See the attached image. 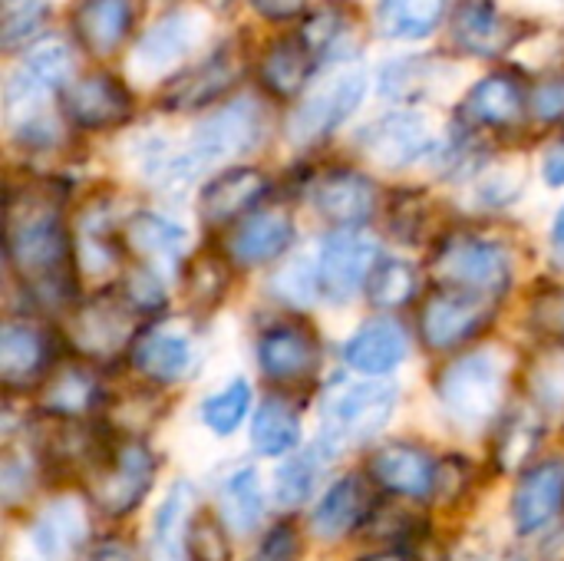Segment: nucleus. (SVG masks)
Here are the masks:
<instances>
[{
	"mask_svg": "<svg viewBox=\"0 0 564 561\" xmlns=\"http://www.w3.org/2000/svg\"><path fill=\"white\" fill-rule=\"evenodd\" d=\"M436 397L446 417L466 430L499 417L506 397V367L492 350H469L449 360L436 380Z\"/></svg>",
	"mask_w": 564,
	"mask_h": 561,
	"instance_id": "nucleus-4",
	"label": "nucleus"
},
{
	"mask_svg": "<svg viewBox=\"0 0 564 561\" xmlns=\"http://www.w3.org/2000/svg\"><path fill=\"white\" fill-rule=\"evenodd\" d=\"M539 446V427L525 417V413H512L506 420V427L499 430V466L502 470H519L522 463H529V456Z\"/></svg>",
	"mask_w": 564,
	"mask_h": 561,
	"instance_id": "nucleus-41",
	"label": "nucleus"
},
{
	"mask_svg": "<svg viewBox=\"0 0 564 561\" xmlns=\"http://www.w3.org/2000/svg\"><path fill=\"white\" fill-rule=\"evenodd\" d=\"M549 241H552V258L564 268V205L558 208L555 222H552V231H549Z\"/></svg>",
	"mask_w": 564,
	"mask_h": 561,
	"instance_id": "nucleus-55",
	"label": "nucleus"
},
{
	"mask_svg": "<svg viewBox=\"0 0 564 561\" xmlns=\"http://www.w3.org/2000/svg\"><path fill=\"white\" fill-rule=\"evenodd\" d=\"M188 559L231 561V539L212 513H198L188 526Z\"/></svg>",
	"mask_w": 564,
	"mask_h": 561,
	"instance_id": "nucleus-42",
	"label": "nucleus"
},
{
	"mask_svg": "<svg viewBox=\"0 0 564 561\" xmlns=\"http://www.w3.org/2000/svg\"><path fill=\"white\" fill-rule=\"evenodd\" d=\"M139 317L122 294H99L76 308L69 341L89 360H112L139 341Z\"/></svg>",
	"mask_w": 564,
	"mask_h": 561,
	"instance_id": "nucleus-9",
	"label": "nucleus"
},
{
	"mask_svg": "<svg viewBox=\"0 0 564 561\" xmlns=\"http://www.w3.org/2000/svg\"><path fill=\"white\" fill-rule=\"evenodd\" d=\"M53 374L50 334L30 321H3L0 327V380L7 390L46 384Z\"/></svg>",
	"mask_w": 564,
	"mask_h": 561,
	"instance_id": "nucleus-16",
	"label": "nucleus"
},
{
	"mask_svg": "<svg viewBox=\"0 0 564 561\" xmlns=\"http://www.w3.org/2000/svg\"><path fill=\"white\" fill-rule=\"evenodd\" d=\"M46 17V0H3V46L17 50L20 43H26Z\"/></svg>",
	"mask_w": 564,
	"mask_h": 561,
	"instance_id": "nucleus-44",
	"label": "nucleus"
},
{
	"mask_svg": "<svg viewBox=\"0 0 564 561\" xmlns=\"http://www.w3.org/2000/svg\"><path fill=\"white\" fill-rule=\"evenodd\" d=\"M73 76V50L63 40H43L36 43L23 66L7 79V119L13 126V132L36 126L46 119L43 106L50 99V93L63 89V83Z\"/></svg>",
	"mask_w": 564,
	"mask_h": 561,
	"instance_id": "nucleus-6",
	"label": "nucleus"
},
{
	"mask_svg": "<svg viewBox=\"0 0 564 561\" xmlns=\"http://www.w3.org/2000/svg\"><path fill=\"white\" fill-rule=\"evenodd\" d=\"M367 301L380 311H403L420 298V271L410 261L400 258H380L370 281H367Z\"/></svg>",
	"mask_w": 564,
	"mask_h": 561,
	"instance_id": "nucleus-38",
	"label": "nucleus"
},
{
	"mask_svg": "<svg viewBox=\"0 0 564 561\" xmlns=\"http://www.w3.org/2000/svg\"><path fill=\"white\" fill-rule=\"evenodd\" d=\"M311 69H314V53L301 40H278L261 60V83L274 96L291 99L304 89Z\"/></svg>",
	"mask_w": 564,
	"mask_h": 561,
	"instance_id": "nucleus-34",
	"label": "nucleus"
},
{
	"mask_svg": "<svg viewBox=\"0 0 564 561\" xmlns=\"http://www.w3.org/2000/svg\"><path fill=\"white\" fill-rule=\"evenodd\" d=\"M542 175H545V182H549V185L562 188V185H564V142L552 145V149L545 152V162H542Z\"/></svg>",
	"mask_w": 564,
	"mask_h": 561,
	"instance_id": "nucleus-54",
	"label": "nucleus"
},
{
	"mask_svg": "<svg viewBox=\"0 0 564 561\" xmlns=\"http://www.w3.org/2000/svg\"><path fill=\"white\" fill-rule=\"evenodd\" d=\"M79 561H135V549H132V542H126L119 536H109V539L89 542Z\"/></svg>",
	"mask_w": 564,
	"mask_h": 561,
	"instance_id": "nucleus-52",
	"label": "nucleus"
},
{
	"mask_svg": "<svg viewBox=\"0 0 564 561\" xmlns=\"http://www.w3.org/2000/svg\"><path fill=\"white\" fill-rule=\"evenodd\" d=\"M274 291L291 301V304H307L321 294V281H317V265L311 268L307 261H294L284 271H278L274 278Z\"/></svg>",
	"mask_w": 564,
	"mask_h": 561,
	"instance_id": "nucleus-47",
	"label": "nucleus"
},
{
	"mask_svg": "<svg viewBox=\"0 0 564 561\" xmlns=\"http://www.w3.org/2000/svg\"><path fill=\"white\" fill-rule=\"evenodd\" d=\"M453 561H492V559H489V552H486V549H479V546H459V549L453 552Z\"/></svg>",
	"mask_w": 564,
	"mask_h": 561,
	"instance_id": "nucleus-57",
	"label": "nucleus"
},
{
	"mask_svg": "<svg viewBox=\"0 0 564 561\" xmlns=\"http://www.w3.org/2000/svg\"><path fill=\"white\" fill-rule=\"evenodd\" d=\"M251 413V384L245 377L228 380L218 393H208L202 400V423L215 436H231Z\"/></svg>",
	"mask_w": 564,
	"mask_h": 561,
	"instance_id": "nucleus-40",
	"label": "nucleus"
},
{
	"mask_svg": "<svg viewBox=\"0 0 564 561\" xmlns=\"http://www.w3.org/2000/svg\"><path fill=\"white\" fill-rule=\"evenodd\" d=\"M357 561H410V555H406L403 549H397V546H387V549L370 552V555H364V559Z\"/></svg>",
	"mask_w": 564,
	"mask_h": 561,
	"instance_id": "nucleus-56",
	"label": "nucleus"
},
{
	"mask_svg": "<svg viewBox=\"0 0 564 561\" xmlns=\"http://www.w3.org/2000/svg\"><path fill=\"white\" fill-rule=\"evenodd\" d=\"M129 364H132V370L142 380H149L155 387H165V384L182 380L192 370V364H195V344L182 331L152 327V331L139 334V341L132 344Z\"/></svg>",
	"mask_w": 564,
	"mask_h": 561,
	"instance_id": "nucleus-24",
	"label": "nucleus"
},
{
	"mask_svg": "<svg viewBox=\"0 0 564 561\" xmlns=\"http://www.w3.org/2000/svg\"><path fill=\"white\" fill-rule=\"evenodd\" d=\"M264 132V116L261 106L248 96L221 106L212 112L188 139V145L178 155H169L159 162L155 179L165 185H188L212 165L231 162L245 152H251L261 142Z\"/></svg>",
	"mask_w": 564,
	"mask_h": 561,
	"instance_id": "nucleus-2",
	"label": "nucleus"
},
{
	"mask_svg": "<svg viewBox=\"0 0 564 561\" xmlns=\"http://www.w3.org/2000/svg\"><path fill=\"white\" fill-rule=\"evenodd\" d=\"M122 298L129 301V308L135 314H155L165 308V288H162V278L159 271L152 268H132L126 278H122Z\"/></svg>",
	"mask_w": 564,
	"mask_h": 561,
	"instance_id": "nucleus-45",
	"label": "nucleus"
},
{
	"mask_svg": "<svg viewBox=\"0 0 564 561\" xmlns=\"http://www.w3.org/2000/svg\"><path fill=\"white\" fill-rule=\"evenodd\" d=\"M30 546L40 561H69L89 546V513L76 496H56L30 526Z\"/></svg>",
	"mask_w": 564,
	"mask_h": 561,
	"instance_id": "nucleus-17",
	"label": "nucleus"
},
{
	"mask_svg": "<svg viewBox=\"0 0 564 561\" xmlns=\"http://www.w3.org/2000/svg\"><path fill=\"white\" fill-rule=\"evenodd\" d=\"M529 109L525 86L512 73H492L476 83L463 103V116L476 126H516Z\"/></svg>",
	"mask_w": 564,
	"mask_h": 561,
	"instance_id": "nucleus-30",
	"label": "nucleus"
},
{
	"mask_svg": "<svg viewBox=\"0 0 564 561\" xmlns=\"http://www.w3.org/2000/svg\"><path fill=\"white\" fill-rule=\"evenodd\" d=\"M311 202L317 215L337 228H360L377 212V185L354 169H330L314 182Z\"/></svg>",
	"mask_w": 564,
	"mask_h": 561,
	"instance_id": "nucleus-18",
	"label": "nucleus"
},
{
	"mask_svg": "<svg viewBox=\"0 0 564 561\" xmlns=\"http://www.w3.org/2000/svg\"><path fill=\"white\" fill-rule=\"evenodd\" d=\"M7 261L36 291V298L59 301L73 298L69 284V235L63 212L50 195L23 192L7 202Z\"/></svg>",
	"mask_w": 564,
	"mask_h": 561,
	"instance_id": "nucleus-1",
	"label": "nucleus"
},
{
	"mask_svg": "<svg viewBox=\"0 0 564 561\" xmlns=\"http://www.w3.org/2000/svg\"><path fill=\"white\" fill-rule=\"evenodd\" d=\"M268 175L254 165H235L218 172L198 195V212L208 225L241 222L264 198Z\"/></svg>",
	"mask_w": 564,
	"mask_h": 561,
	"instance_id": "nucleus-23",
	"label": "nucleus"
},
{
	"mask_svg": "<svg viewBox=\"0 0 564 561\" xmlns=\"http://www.w3.org/2000/svg\"><path fill=\"white\" fill-rule=\"evenodd\" d=\"M221 516L231 532H251L264 519V493L254 466H235L218 489Z\"/></svg>",
	"mask_w": 564,
	"mask_h": 561,
	"instance_id": "nucleus-32",
	"label": "nucleus"
},
{
	"mask_svg": "<svg viewBox=\"0 0 564 561\" xmlns=\"http://www.w3.org/2000/svg\"><path fill=\"white\" fill-rule=\"evenodd\" d=\"M225 288H228V271H225V261H218V258L202 255L185 271V294L195 304H202V308L218 304L221 294H225Z\"/></svg>",
	"mask_w": 564,
	"mask_h": 561,
	"instance_id": "nucleus-43",
	"label": "nucleus"
},
{
	"mask_svg": "<svg viewBox=\"0 0 564 561\" xmlns=\"http://www.w3.org/2000/svg\"><path fill=\"white\" fill-rule=\"evenodd\" d=\"M347 26V17L337 3H324L307 23H304V46L317 56V53H330L334 43L340 40Z\"/></svg>",
	"mask_w": 564,
	"mask_h": 561,
	"instance_id": "nucleus-46",
	"label": "nucleus"
},
{
	"mask_svg": "<svg viewBox=\"0 0 564 561\" xmlns=\"http://www.w3.org/2000/svg\"><path fill=\"white\" fill-rule=\"evenodd\" d=\"M155 470L159 463L142 440H122L119 446H112L109 460L102 463L96 476V486H93L96 506L106 516H129L149 496L155 483Z\"/></svg>",
	"mask_w": 564,
	"mask_h": 561,
	"instance_id": "nucleus-11",
	"label": "nucleus"
},
{
	"mask_svg": "<svg viewBox=\"0 0 564 561\" xmlns=\"http://www.w3.org/2000/svg\"><path fill=\"white\" fill-rule=\"evenodd\" d=\"M251 443H254V450L261 456L294 453L297 443H301V417H297V410L281 397L264 400L261 410L254 413V423H251Z\"/></svg>",
	"mask_w": 564,
	"mask_h": 561,
	"instance_id": "nucleus-37",
	"label": "nucleus"
},
{
	"mask_svg": "<svg viewBox=\"0 0 564 561\" xmlns=\"http://www.w3.org/2000/svg\"><path fill=\"white\" fill-rule=\"evenodd\" d=\"M367 93V76L364 69H337L330 76H324L291 112L288 122V139L294 145H314L321 139H327L344 119L354 116V109L360 106Z\"/></svg>",
	"mask_w": 564,
	"mask_h": 561,
	"instance_id": "nucleus-7",
	"label": "nucleus"
},
{
	"mask_svg": "<svg viewBox=\"0 0 564 561\" xmlns=\"http://www.w3.org/2000/svg\"><path fill=\"white\" fill-rule=\"evenodd\" d=\"M135 20V0H79L73 10V26L93 56H112Z\"/></svg>",
	"mask_w": 564,
	"mask_h": 561,
	"instance_id": "nucleus-26",
	"label": "nucleus"
},
{
	"mask_svg": "<svg viewBox=\"0 0 564 561\" xmlns=\"http://www.w3.org/2000/svg\"><path fill=\"white\" fill-rule=\"evenodd\" d=\"M433 274L443 288L502 298L516 274V258L509 245L482 238V235H449L433 255Z\"/></svg>",
	"mask_w": 564,
	"mask_h": 561,
	"instance_id": "nucleus-5",
	"label": "nucleus"
},
{
	"mask_svg": "<svg viewBox=\"0 0 564 561\" xmlns=\"http://www.w3.org/2000/svg\"><path fill=\"white\" fill-rule=\"evenodd\" d=\"M258 367L271 384L297 387L307 384L321 367V337L304 321L271 324L258 337Z\"/></svg>",
	"mask_w": 564,
	"mask_h": 561,
	"instance_id": "nucleus-12",
	"label": "nucleus"
},
{
	"mask_svg": "<svg viewBox=\"0 0 564 561\" xmlns=\"http://www.w3.org/2000/svg\"><path fill=\"white\" fill-rule=\"evenodd\" d=\"M63 109L69 122L79 129H112L132 116V96L116 76L96 73V76L76 79L66 89Z\"/></svg>",
	"mask_w": 564,
	"mask_h": 561,
	"instance_id": "nucleus-21",
	"label": "nucleus"
},
{
	"mask_svg": "<svg viewBox=\"0 0 564 561\" xmlns=\"http://www.w3.org/2000/svg\"><path fill=\"white\" fill-rule=\"evenodd\" d=\"M367 159H373L383 169H403L423 159L433 149V129L420 112H390L360 129L357 136Z\"/></svg>",
	"mask_w": 564,
	"mask_h": 561,
	"instance_id": "nucleus-15",
	"label": "nucleus"
},
{
	"mask_svg": "<svg viewBox=\"0 0 564 561\" xmlns=\"http://www.w3.org/2000/svg\"><path fill=\"white\" fill-rule=\"evenodd\" d=\"M126 248L132 255H139L142 261L152 265V271L159 268H175L185 255V241H188V231L172 222L169 215H159V212H135L126 228Z\"/></svg>",
	"mask_w": 564,
	"mask_h": 561,
	"instance_id": "nucleus-28",
	"label": "nucleus"
},
{
	"mask_svg": "<svg viewBox=\"0 0 564 561\" xmlns=\"http://www.w3.org/2000/svg\"><path fill=\"white\" fill-rule=\"evenodd\" d=\"M529 109L535 119L542 122H555V119H564V76H549L542 79L532 96H529Z\"/></svg>",
	"mask_w": 564,
	"mask_h": 561,
	"instance_id": "nucleus-50",
	"label": "nucleus"
},
{
	"mask_svg": "<svg viewBox=\"0 0 564 561\" xmlns=\"http://www.w3.org/2000/svg\"><path fill=\"white\" fill-rule=\"evenodd\" d=\"M380 261V245L360 228H337L317 255V281L321 294L334 304L350 301L360 288H367L373 268Z\"/></svg>",
	"mask_w": 564,
	"mask_h": 561,
	"instance_id": "nucleus-10",
	"label": "nucleus"
},
{
	"mask_svg": "<svg viewBox=\"0 0 564 561\" xmlns=\"http://www.w3.org/2000/svg\"><path fill=\"white\" fill-rule=\"evenodd\" d=\"M400 407V390L380 380L337 384L321 403V443L330 453L360 450L377 440Z\"/></svg>",
	"mask_w": 564,
	"mask_h": 561,
	"instance_id": "nucleus-3",
	"label": "nucleus"
},
{
	"mask_svg": "<svg viewBox=\"0 0 564 561\" xmlns=\"http://www.w3.org/2000/svg\"><path fill=\"white\" fill-rule=\"evenodd\" d=\"M564 513V456L529 466L512 493V526L519 536H539Z\"/></svg>",
	"mask_w": 564,
	"mask_h": 561,
	"instance_id": "nucleus-13",
	"label": "nucleus"
},
{
	"mask_svg": "<svg viewBox=\"0 0 564 561\" xmlns=\"http://www.w3.org/2000/svg\"><path fill=\"white\" fill-rule=\"evenodd\" d=\"M446 17V0H380L377 23L390 40L430 36Z\"/></svg>",
	"mask_w": 564,
	"mask_h": 561,
	"instance_id": "nucleus-36",
	"label": "nucleus"
},
{
	"mask_svg": "<svg viewBox=\"0 0 564 561\" xmlns=\"http://www.w3.org/2000/svg\"><path fill=\"white\" fill-rule=\"evenodd\" d=\"M370 483L400 496V499H433L440 483V463L426 446L416 443H387L370 456Z\"/></svg>",
	"mask_w": 564,
	"mask_h": 561,
	"instance_id": "nucleus-14",
	"label": "nucleus"
},
{
	"mask_svg": "<svg viewBox=\"0 0 564 561\" xmlns=\"http://www.w3.org/2000/svg\"><path fill=\"white\" fill-rule=\"evenodd\" d=\"M410 354V337L397 321H367L344 344V360L357 374L383 377L397 370Z\"/></svg>",
	"mask_w": 564,
	"mask_h": 561,
	"instance_id": "nucleus-25",
	"label": "nucleus"
},
{
	"mask_svg": "<svg viewBox=\"0 0 564 561\" xmlns=\"http://www.w3.org/2000/svg\"><path fill=\"white\" fill-rule=\"evenodd\" d=\"M330 450L324 443L311 446V450H297L274 476V503L284 509H294L301 503L311 499V493L317 489L327 463H330Z\"/></svg>",
	"mask_w": 564,
	"mask_h": 561,
	"instance_id": "nucleus-35",
	"label": "nucleus"
},
{
	"mask_svg": "<svg viewBox=\"0 0 564 561\" xmlns=\"http://www.w3.org/2000/svg\"><path fill=\"white\" fill-rule=\"evenodd\" d=\"M373 509H377L373 483H367L360 473H347L317 499V506L311 513V529H314V536L334 542V539H344V536L364 529L367 519L373 516Z\"/></svg>",
	"mask_w": 564,
	"mask_h": 561,
	"instance_id": "nucleus-19",
	"label": "nucleus"
},
{
	"mask_svg": "<svg viewBox=\"0 0 564 561\" xmlns=\"http://www.w3.org/2000/svg\"><path fill=\"white\" fill-rule=\"evenodd\" d=\"M192 486L178 479L165 496L162 506L155 509L152 519V561H188V526H192Z\"/></svg>",
	"mask_w": 564,
	"mask_h": 561,
	"instance_id": "nucleus-31",
	"label": "nucleus"
},
{
	"mask_svg": "<svg viewBox=\"0 0 564 561\" xmlns=\"http://www.w3.org/2000/svg\"><path fill=\"white\" fill-rule=\"evenodd\" d=\"M33 489V466L26 460H17L13 453L3 460V470H0V493H3V503L7 506H17L20 499H26Z\"/></svg>",
	"mask_w": 564,
	"mask_h": 561,
	"instance_id": "nucleus-51",
	"label": "nucleus"
},
{
	"mask_svg": "<svg viewBox=\"0 0 564 561\" xmlns=\"http://www.w3.org/2000/svg\"><path fill=\"white\" fill-rule=\"evenodd\" d=\"M294 245V218L281 208L245 215L228 235V261L238 268H258L281 258Z\"/></svg>",
	"mask_w": 564,
	"mask_h": 561,
	"instance_id": "nucleus-20",
	"label": "nucleus"
},
{
	"mask_svg": "<svg viewBox=\"0 0 564 561\" xmlns=\"http://www.w3.org/2000/svg\"><path fill=\"white\" fill-rule=\"evenodd\" d=\"M195 36H198L195 17H188V13H172V17L159 20V23L139 40V46H135V63H139L142 69L172 66V63H178V60L192 50Z\"/></svg>",
	"mask_w": 564,
	"mask_h": 561,
	"instance_id": "nucleus-33",
	"label": "nucleus"
},
{
	"mask_svg": "<svg viewBox=\"0 0 564 561\" xmlns=\"http://www.w3.org/2000/svg\"><path fill=\"white\" fill-rule=\"evenodd\" d=\"M529 324L552 337L555 344H564V288H552L535 294L532 308H529Z\"/></svg>",
	"mask_w": 564,
	"mask_h": 561,
	"instance_id": "nucleus-48",
	"label": "nucleus"
},
{
	"mask_svg": "<svg viewBox=\"0 0 564 561\" xmlns=\"http://www.w3.org/2000/svg\"><path fill=\"white\" fill-rule=\"evenodd\" d=\"M258 13H264L268 20H291L301 13L304 0H251Z\"/></svg>",
	"mask_w": 564,
	"mask_h": 561,
	"instance_id": "nucleus-53",
	"label": "nucleus"
},
{
	"mask_svg": "<svg viewBox=\"0 0 564 561\" xmlns=\"http://www.w3.org/2000/svg\"><path fill=\"white\" fill-rule=\"evenodd\" d=\"M208 3H212V7H228L231 0H208Z\"/></svg>",
	"mask_w": 564,
	"mask_h": 561,
	"instance_id": "nucleus-58",
	"label": "nucleus"
},
{
	"mask_svg": "<svg viewBox=\"0 0 564 561\" xmlns=\"http://www.w3.org/2000/svg\"><path fill=\"white\" fill-rule=\"evenodd\" d=\"M241 76V60L235 50L221 46L218 53H212L205 63L178 73L165 93H162V106L165 109H178V112H188V109H202L208 106L212 99H218L221 93H228L235 86V79Z\"/></svg>",
	"mask_w": 564,
	"mask_h": 561,
	"instance_id": "nucleus-22",
	"label": "nucleus"
},
{
	"mask_svg": "<svg viewBox=\"0 0 564 561\" xmlns=\"http://www.w3.org/2000/svg\"><path fill=\"white\" fill-rule=\"evenodd\" d=\"M248 561H301V536L291 522L274 526Z\"/></svg>",
	"mask_w": 564,
	"mask_h": 561,
	"instance_id": "nucleus-49",
	"label": "nucleus"
},
{
	"mask_svg": "<svg viewBox=\"0 0 564 561\" xmlns=\"http://www.w3.org/2000/svg\"><path fill=\"white\" fill-rule=\"evenodd\" d=\"M496 314V301L456 288H443L423 301L420 311V337L430 350L449 354L476 341Z\"/></svg>",
	"mask_w": 564,
	"mask_h": 561,
	"instance_id": "nucleus-8",
	"label": "nucleus"
},
{
	"mask_svg": "<svg viewBox=\"0 0 564 561\" xmlns=\"http://www.w3.org/2000/svg\"><path fill=\"white\" fill-rule=\"evenodd\" d=\"M525 387L532 403L549 413V417H562L564 413V344H552L542 354L532 357L529 370H525Z\"/></svg>",
	"mask_w": 564,
	"mask_h": 561,
	"instance_id": "nucleus-39",
	"label": "nucleus"
},
{
	"mask_svg": "<svg viewBox=\"0 0 564 561\" xmlns=\"http://www.w3.org/2000/svg\"><path fill=\"white\" fill-rule=\"evenodd\" d=\"M519 26L496 10L492 0H466L453 17V36L466 53L476 56H496L506 46H512Z\"/></svg>",
	"mask_w": 564,
	"mask_h": 561,
	"instance_id": "nucleus-29",
	"label": "nucleus"
},
{
	"mask_svg": "<svg viewBox=\"0 0 564 561\" xmlns=\"http://www.w3.org/2000/svg\"><path fill=\"white\" fill-rule=\"evenodd\" d=\"M99 403H106L102 380L89 367H79V364L53 370L43 384V393H40L43 413L56 417V420H83Z\"/></svg>",
	"mask_w": 564,
	"mask_h": 561,
	"instance_id": "nucleus-27",
	"label": "nucleus"
}]
</instances>
